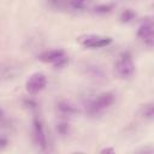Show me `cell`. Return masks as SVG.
<instances>
[{"label":"cell","instance_id":"5b68a950","mask_svg":"<svg viewBox=\"0 0 154 154\" xmlns=\"http://www.w3.org/2000/svg\"><path fill=\"white\" fill-rule=\"evenodd\" d=\"M47 87V77L42 72H35L29 76L25 82V90L30 95H36L41 93Z\"/></svg>","mask_w":154,"mask_h":154},{"label":"cell","instance_id":"2e32d148","mask_svg":"<svg viewBox=\"0 0 154 154\" xmlns=\"http://www.w3.org/2000/svg\"><path fill=\"white\" fill-rule=\"evenodd\" d=\"M101 153L103 154V153H114V149L113 148H103L102 150H101Z\"/></svg>","mask_w":154,"mask_h":154},{"label":"cell","instance_id":"8992f818","mask_svg":"<svg viewBox=\"0 0 154 154\" xmlns=\"http://www.w3.org/2000/svg\"><path fill=\"white\" fill-rule=\"evenodd\" d=\"M32 135H34L35 144L41 150H46L47 149V137H46L43 124H42L41 119L37 117H35L32 120Z\"/></svg>","mask_w":154,"mask_h":154},{"label":"cell","instance_id":"7c38bea8","mask_svg":"<svg viewBox=\"0 0 154 154\" xmlns=\"http://www.w3.org/2000/svg\"><path fill=\"white\" fill-rule=\"evenodd\" d=\"M142 114H143V117H144V118H147V119L152 120V119H153V117H154V108H153V103H148V105H146V106L143 107V112H142Z\"/></svg>","mask_w":154,"mask_h":154},{"label":"cell","instance_id":"8fae6325","mask_svg":"<svg viewBox=\"0 0 154 154\" xmlns=\"http://www.w3.org/2000/svg\"><path fill=\"white\" fill-rule=\"evenodd\" d=\"M119 18H120V22L122 23H130V22H132L136 18V13L131 8H126V10H124L122 12V14H120Z\"/></svg>","mask_w":154,"mask_h":154},{"label":"cell","instance_id":"6da1fadb","mask_svg":"<svg viewBox=\"0 0 154 154\" xmlns=\"http://www.w3.org/2000/svg\"><path fill=\"white\" fill-rule=\"evenodd\" d=\"M77 42L84 47V48H102L107 47L113 42V38L111 36H105V35H99V34H87L82 35L77 38Z\"/></svg>","mask_w":154,"mask_h":154},{"label":"cell","instance_id":"ba28073f","mask_svg":"<svg viewBox=\"0 0 154 154\" xmlns=\"http://www.w3.org/2000/svg\"><path fill=\"white\" fill-rule=\"evenodd\" d=\"M57 108L61 114H65V116H73V114L78 113L77 107L73 103H71L70 101H65V100L59 101L57 103Z\"/></svg>","mask_w":154,"mask_h":154},{"label":"cell","instance_id":"9a60e30c","mask_svg":"<svg viewBox=\"0 0 154 154\" xmlns=\"http://www.w3.org/2000/svg\"><path fill=\"white\" fill-rule=\"evenodd\" d=\"M7 144H8L7 138H6V137H4V136H0V149H4Z\"/></svg>","mask_w":154,"mask_h":154},{"label":"cell","instance_id":"4fadbf2b","mask_svg":"<svg viewBox=\"0 0 154 154\" xmlns=\"http://www.w3.org/2000/svg\"><path fill=\"white\" fill-rule=\"evenodd\" d=\"M57 131L61 135V136H66V135H69V132H70V125L67 124V123H59L58 125H57Z\"/></svg>","mask_w":154,"mask_h":154},{"label":"cell","instance_id":"9c48e42d","mask_svg":"<svg viewBox=\"0 0 154 154\" xmlns=\"http://www.w3.org/2000/svg\"><path fill=\"white\" fill-rule=\"evenodd\" d=\"M87 73L94 78V79H97V81H103L106 78L103 71L99 67V66H87Z\"/></svg>","mask_w":154,"mask_h":154},{"label":"cell","instance_id":"30bf717a","mask_svg":"<svg viewBox=\"0 0 154 154\" xmlns=\"http://www.w3.org/2000/svg\"><path fill=\"white\" fill-rule=\"evenodd\" d=\"M114 4L112 2H107V4H100L97 6L94 7V12L97 13V14H106V13H109L113 11L114 8Z\"/></svg>","mask_w":154,"mask_h":154},{"label":"cell","instance_id":"52a82bcc","mask_svg":"<svg viewBox=\"0 0 154 154\" xmlns=\"http://www.w3.org/2000/svg\"><path fill=\"white\" fill-rule=\"evenodd\" d=\"M66 54L63 49H48V51H45L42 52L37 59L41 61V63H45V64H55L57 61H59L61 58H64Z\"/></svg>","mask_w":154,"mask_h":154},{"label":"cell","instance_id":"5bb4252c","mask_svg":"<svg viewBox=\"0 0 154 154\" xmlns=\"http://www.w3.org/2000/svg\"><path fill=\"white\" fill-rule=\"evenodd\" d=\"M67 63H69V59H67V57L65 55L64 58H61L59 61H57V63L53 64V65H54V67H57V69H61V67H64Z\"/></svg>","mask_w":154,"mask_h":154},{"label":"cell","instance_id":"e0dca14e","mask_svg":"<svg viewBox=\"0 0 154 154\" xmlns=\"http://www.w3.org/2000/svg\"><path fill=\"white\" fill-rule=\"evenodd\" d=\"M1 117H2V109L0 108V119H1Z\"/></svg>","mask_w":154,"mask_h":154},{"label":"cell","instance_id":"3957f363","mask_svg":"<svg viewBox=\"0 0 154 154\" xmlns=\"http://www.w3.org/2000/svg\"><path fill=\"white\" fill-rule=\"evenodd\" d=\"M114 101H116V95L112 91H103V93L99 94L89 103V106H88L89 113H91V114L100 113V112L107 109L108 107H111Z\"/></svg>","mask_w":154,"mask_h":154},{"label":"cell","instance_id":"277c9868","mask_svg":"<svg viewBox=\"0 0 154 154\" xmlns=\"http://www.w3.org/2000/svg\"><path fill=\"white\" fill-rule=\"evenodd\" d=\"M137 36L149 48L153 47V45H154V23H153V18L150 16L144 17L142 19V22L137 29Z\"/></svg>","mask_w":154,"mask_h":154},{"label":"cell","instance_id":"7a4b0ae2","mask_svg":"<svg viewBox=\"0 0 154 154\" xmlns=\"http://www.w3.org/2000/svg\"><path fill=\"white\" fill-rule=\"evenodd\" d=\"M116 71L123 79H130L135 73V65L129 52H123L116 61Z\"/></svg>","mask_w":154,"mask_h":154}]
</instances>
